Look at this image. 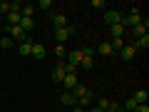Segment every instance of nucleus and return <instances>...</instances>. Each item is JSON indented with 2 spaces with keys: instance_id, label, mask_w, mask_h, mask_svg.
Listing matches in <instances>:
<instances>
[{
  "instance_id": "1",
  "label": "nucleus",
  "mask_w": 149,
  "mask_h": 112,
  "mask_svg": "<svg viewBox=\"0 0 149 112\" xmlns=\"http://www.w3.org/2000/svg\"><path fill=\"white\" fill-rule=\"evenodd\" d=\"M74 95V100H77V105H82V107H87L92 102V90L90 87H85V85H77L74 90H70Z\"/></svg>"
},
{
  "instance_id": "2",
  "label": "nucleus",
  "mask_w": 149,
  "mask_h": 112,
  "mask_svg": "<svg viewBox=\"0 0 149 112\" xmlns=\"http://www.w3.org/2000/svg\"><path fill=\"white\" fill-rule=\"evenodd\" d=\"M142 22V15H139V8H132L129 15H122V25L124 27H137Z\"/></svg>"
},
{
  "instance_id": "3",
  "label": "nucleus",
  "mask_w": 149,
  "mask_h": 112,
  "mask_svg": "<svg viewBox=\"0 0 149 112\" xmlns=\"http://www.w3.org/2000/svg\"><path fill=\"white\" fill-rule=\"evenodd\" d=\"M5 35H10L13 40H17V43H25V40H27V32L22 30L20 25H15V27H10V25H8V27H5Z\"/></svg>"
},
{
  "instance_id": "4",
  "label": "nucleus",
  "mask_w": 149,
  "mask_h": 112,
  "mask_svg": "<svg viewBox=\"0 0 149 112\" xmlns=\"http://www.w3.org/2000/svg\"><path fill=\"white\" fill-rule=\"evenodd\" d=\"M117 22H122V13H119V10H107L104 13V25L107 27L117 25Z\"/></svg>"
},
{
  "instance_id": "5",
  "label": "nucleus",
  "mask_w": 149,
  "mask_h": 112,
  "mask_svg": "<svg viewBox=\"0 0 149 112\" xmlns=\"http://www.w3.org/2000/svg\"><path fill=\"white\" fill-rule=\"evenodd\" d=\"M134 55H137V50H134V45H124V48L119 50V57H122L124 62H129V60H134Z\"/></svg>"
},
{
  "instance_id": "6",
  "label": "nucleus",
  "mask_w": 149,
  "mask_h": 112,
  "mask_svg": "<svg viewBox=\"0 0 149 112\" xmlns=\"http://www.w3.org/2000/svg\"><path fill=\"white\" fill-rule=\"evenodd\" d=\"M77 85H80V82H77V75H65V77H62V87H65L67 92L74 90Z\"/></svg>"
},
{
  "instance_id": "7",
  "label": "nucleus",
  "mask_w": 149,
  "mask_h": 112,
  "mask_svg": "<svg viewBox=\"0 0 149 112\" xmlns=\"http://www.w3.org/2000/svg\"><path fill=\"white\" fill-rule=\"evenodd\" d=\"M67 37H70L67 27H55V40H57V45H65V43H67Z\"/></svg>"
},
{
  "instance_id": "8",
  "label": "nucleus",
  "mask_w": 149,
  "mask_h": 112,
  "mask_svg": "<svg viewBox=\"0 0 149 112\" xmlns=\"http://www.w3.org/2000/svg\"><path fill=\"white\" fill-rule=\"evenodd\" d=\"M80 60H82L80 50H72V52H67V65H72V67L80 70Z\"/></svg>"
},
{
  "instance_id": "9",
  "label": "nucleus",
  "mask_w": 149,
  "mask_h": 112,
  "mask_svg": "<svg viewBox=\"0 0 149 112\" xmlns=\"http://www.w3.org/2000/svg\"><path fill=\"white\" fill-rule=\"evenodd\" d=\"M45 45H40V43H32V55L30 57H35V60H45Z\"/></svg>"
},
{
  "instance_id": "10",
  "label": "nucleus",
  "mask_w": 149,
  "mask_h": 112,
  "mask_svg": "<svg viewBox=\"0 0 149 112\" xmlns=\"http://www.w3.org/2000/svg\"><path fill=\"white\" fill-rule=\"evenodd\" d=\"M17 52H20L22 57H30V55H32V40H30V37H27L25 43H20V48H17Z\"/></svg>"
},
{
  "instance_id": "11",
  "label": "nucleus",
  "mask_w": 149,
  "mask_h": 112,
  "mask_svg": "<svg viewBox=\"0 0 149 112\" xmlns=\"http://www.w3.org/2000/svg\"><path fill=\"white\" fill-rule=\"evenodd\" d=\"M60 102H62L65 107H74V105H77V100H74V95H72V92H67V90H65L62 95H60Z\"/></svg>"
},
{
  "instance_id": "12",
  "label": "nucleus",
  "mask_w": 149,
  "mask_h": 112,
  "mask_svg": "<svg viewBox=\"0 0 149 112\" xmlns=\"http://www.w3.org/2000/svg\"><path fill=\"white\" fill-rule=\"evenodd\" d=\"M65 75H67V72H65V60H62V62H57V67L52 70V80H55V82H62Z\"/></svg>"
},
{
  "instance_id": "13",
  "label": "nucleus",
  "mask_w": 149,
  "mask_h": 112,
  "mask_svg": "<svg viewBox=\"0 0 149 112\" xmlns=\"http://www.w3.org/2000/svg\"><path fill=\"white\" fill-rule=\"evenodd\" d=\"M147 27H149V20L144 18L142 22H139L137 27H132V32H134V37H142V35H147Z\"/></svg>"
},
{
  "instance_id": "14",
  "label": "nucleus",
  "mask_w": 149,
  "mask_h": 112,
  "mask_svg": "<svg viewBox=\"0 0 149 112\" xmlns=\"http://www.w3.org/2000/svg\"><path fill=\"white\" fill-rule=\"evenodd\" d=\"M95 52H100L102 57H109V55H112V48H109V43H107V40H102V43L95 48Z\"/></svg>"
},
{
  "instance_id": "15",
  "label": "nucleus",
  "mask_w": 149,
  "mask_h": 112,
  "mask_svg": "<svg viewBox=\"0 0 149 112\" xmlns=\"http://www.w3.org/2000/svg\"><path fill=\"white\" fill-rule=\"evenodd\" d=\"M52 25L55 27H67V15H65V13H55L52 15Z\"/></svg>"
},
{
  "instance_id": "16",
  "label": "nucleus",
  "mask_w": 149,
  "mask_h": 112,
  "mask_svg": "<svg viewBox=\"0 0 149 112\" xmlns=\"http://www.w3.org/2000/svg\"><path fill=\"white\" fill-rule=\"evenodd\" d=\"M20 27H22L25 32L35 30V18H20Z\"/></svg>"
},
{
  "instance_id": "17",
  "label": "nucleus",
  "mask_w": 149,
  "mask_h": 112,
  "mask_svg": "<svg viewBox=\"0 0 149 112\" xmlns=\"http://www.w3.org/2000/svg\"><path fill=\"white\" fill-rule=\"evenodd\" d=\"M5 18H8V25L15 27V25H20V18H22V15H20V13H15V10H10Z\"/></svg>"
},
{
  "instance_id": "18",
  "label": "nucleus",
  "mask_w": 149,
  "mask_h": 112,
  "mask_svg": "<svg viewBox=\"0 0 149 112\" xmlns=\"http://www.w3.org/2000/svg\"><path fill=\"white\" fill-rule=\"evenodd\" d=\"M134 102H137V105H147V100H149V95H147V90H137L134 92Z\"/></svg>"
},
{
  "instance_id": "19",
  "label": "nucleus",
  "mask_w": 149,
  "mask_h": 112,
  "mask_svg": "<svg viewBox=\"0 0 149 112\" xmlns=\"http://www.w3.org/2000/svg\"><path fill=\"white\" fill-rule=\"evenodd\" d=\"M122 35H124V25L122 22H117V25L109 27V37H122Z\"/></svg>"
},
{
  "instance_id": "20",
  "label": "nucleus",
  "mask_w": 149,
  "mask_h": 112,
  "mask_svg": "<svg viewBox=\"0 0 149 112\" xmlns=\"http://www.w3.org/2000/svg\"><path fill=\"white\" fill-rule=\"evenodd\" d=\"M144 48H149V35L137 37V43H134V50H144Z\"/></svg>"
},
{
  "instance_id": "21",
  "label": "nucleus",
  "mask_w": 149,
  "mask_h": 112,
  "mask_svg": "<svg viewBox=\"0 0 149 112\" xmlns=\"http://www.w3.org/2000/svg\"><path fill=\"white\" fill-rule=\"evenodd\" d=\"M95 67V57H85L82 55V60H80V70H92Z\"/></svg>"
},
{
  "instance_id": "22",
  "label": "nucleus",
  "mask_w": 149,
  "mask_h": 112,
  "mask_svg": "<svg viewBox=\"0 0 149 112\" xmlns=\"http://www.w3.org/2000/svg\"><path fill=\"white\" fill-rule=\"evenodd\" d=\"M13 43H15V40H13L10 35H0V50H8V48H13Z\"/></svg>"
},
{
  "instance_id": "23",
  "label": "nucleus",
  "mask_w": 149,
  "mask_h": 112,
  "mask_svg": "<svg viewBox=\"0 0 149 112\" xmlns=\"http://www.w3.org/2000/svg\"><path fill=\"white\" fill-rule=\"evenodd\" d=\"M20 15H22V18H32V15H35V5H22Z\"/></svg>"
},
{
  "instance_id": "24",
  "label": "nucleus",
  "mask_w": 149,
  "mask_h": 112,
  "mask_svg": "<svg viewBox=\"0 0 149 112\" xmlns=\"http://www.w3.org/2000/svg\"><path fill=\"white\" fill-rule=\"evenodd\" d=\"M55 55L60 57V62L65 60V55H67V50H65V45H55Z\"/></svg>"
},
{
  "instance_id": "25",
  "label": "nucleus",
  "mask_w": 149,
  "mask_h": 112,
  "mask_svg": "<svg viewBox=\"0 0 149 112\" xmlns=\"http://www.w3.org/2000/svg\"><path fill=\"white\" fill-rule=\"evenodd\" d=\"M35 8H40V10H50V8H52V0H40Z\"/></svg>"
},
{
  "instance_id": "26",
  "label": "nucleus",
  "mask_w": 149,
  "mask_h": 112,
  "mask_svg": "<svg viewBox=\"0 0 149 112\" xmlns=\"http://www.w3.org/2000/svg\"><path fill=\"white\" fill-rule=\"evenodd\" d=\"M80 55H85V57H95V48H82Z\"/></svg>"
},
{
  "instance_id": "27",
  "label": "nucleus",
  "mask_w": 149,
  "mask_h": 112,
  "mask_svg": "<svg viewBox=\"0 0 149 112\" xmlns=\"http://www.w3.org/2000/svg\"><path fill=\"white\" fill-rule=\"evenodd\" d=\"M10 13V3H0V15H8Z\"/></svg>"
},
{
  "instance_id": "28",
  "label": "nucleus",
  "mask_w": 149,
  "mask_h": 112,
  "mask_svg": "<svg viewBox=\"0 0 149 112\" xmlns=\"http://www.w3.org/2000/svg\"><path fill=\"white\" fill-rule=\"evenodd\" d=\"M132 112H149V107H147V105H137Z\"/></svg>"
},
{
  "instance_id": "29",
  "label": "nucleus",
  "mask_w": 149,
  "mask_h": 112,
  "mask_svg": "<svg viewBox=\"0 0 149 112\" xmlns=\"http://www.w3.org/2000/svg\"><path fill=\"white\" fill-rule=\"evenodd\" d=\"M90 5H92V8H104V0H92Z\"/></svg>"
},
{
  "instance_id": "30",
  "label": "nucleus",
  "mask_w": 149,
  "mask_h": 112,
  "mask_svg": "<svg viewBox=\"0 0 149 112\" xmlns=\"http://www.w3.org/2000/svg\"><path fill=\"white\" fill-rule=\"evenodd\" d=\"M100 107H102V110H107V107H109V100H104V97H102V100H100Z\"/></svg>"
},
{
  "instance_id": "31",
  "label": "nucleus",
  "mask_w": 149,
  "mask_h": 112,
  "mask_svg": "<svg viewBox=\"0 0 149 112\" xmlns=\"http://www.w3.org/2000/svg\"><path fill=\"white\" fill-rule=\"evenodd\" d=\"M92 112H104V110H102V107H92Z\"/></svg>"
},
{
  "instance_id": "32",
  "label": "nucleus",
  "mask_w": 149,
  "mask_h": 112,
  "mask_svg": "<svg viewBox=\"0 0 149 112\" xmlns=\"http://www.w3.org/2000/svg\"><path fill=\"white\" fill-rule=\"evenodd\" d=\"M72 112H82V107H72Z\"/></svg>"
}]
</instances>
